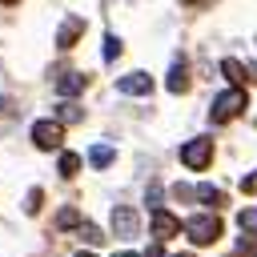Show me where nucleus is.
<instances>
[{
    "label": "nucleus",
    "instance_id": "f257e3e1",
    "mask_svg": "<svg viewBox=\"0 0 257 257\" xmlns=\"http://www.w3.org/2000/svg\"><path fill=\"white\" fill-rule=\"evenodd\" d=\"M241 108H245V92H241V88H229V92L213 96V108H209V116H213V124H225V120H233Z\"/></svg>",
    "mask_w": 257,
    "mask_h": 257
},
{
    "label": "nucleus",
    "instance_id": "f03ea898",
    "mask_svg": "<svg viewBox=\"0 0 257 257\" xmlns=\"http://www.w3.org/2000/svg\"><path fill=\"white\" fill-rule=\"evenodd\" d=\"M185 233H189L193 245H213L221 237V221L217 217H189L185 221Z\"/></svg>",
    "mask_w": 257,
    "mask_h": 257
},
{
    "label": "nucleus",
    "instance_id": "7ed1b4c3",
    "mask_svg": "<svg viewBox=\"0 0 257 257\" xmlns=\"http://www.w3.org/2000/svg\"><path fill=\"white\" fill-rule=\"evenodd\" d=\"M209 161H213V141H209V137H193L189 145H181V165L205 169Z\"/></svg>",
    "mask_w": 257,
    "mask_h": 257
},
{
    "label": "nucleus",
    "instance_id": "20e7f679",
    "mask_svg": "<svg viewBox=\"0 0 257 257\" xmlns=\"http://www.w3.org/2000/svg\"><path fill=\"white\" fill-rule=\"evenodd\" d=\"M32 141H36V149H60L64 124H60V120H36V124H32Z\"/></svg>",
    "mask_w": 257,
    "mask_h": 257
},
{
    "label": "nucleus",
    "instance_id": "39448f33",
    "mask_svg": "<svg viewBox=\"0 0 257 257\" xmlns=\"http://www.w3.org/2000/svg\"><path fill=\"white\" fill-rule=\"evenodd\" d=\"M116 88L128 92V96H149L153 92V76L149 72H124V76H116Z\"/></svg>",
    "mask_w": 257,
    "mask_h": 257
},
{
    "label": "nucleus",
    "instance_id": "423d86ee",
    "mask_svg": "<svg viewBox=\"0 0 257 257\" xmlns=\"http://www.w3.org/2000/svg\"><path fill=\"white\" fill-rule=\"evenodd\" d=\"M112 233L116 237H137V213L128 205H116L112 209Z\"/></svg>",
    "mask_w": 257,
    "mask_h": 257
},
{
    "label": "nucleus",
    "instance_id": "0eeeda50",
    "mask_svg": "<svg viewBox=\"0 0 257 257\" xmlns=\"http://www.w3.org/2000/svg\"><path fill=\"white\" fill-rule=\"evenodd\" d=\"M177 229H181V221H177L173 213H165V209H153V237H161V241H165V237H173Z\"/></svg>",
    "mask_w": 257,
    "mask_h": 257
},
{
    "label": "nucleus",
    "instance_id": "6e6552de",
    "mask_svg": "<svg viewBox=\"0 0 257 257\" xmlns=\"http://www.w3.org/2000/svg\"><path fill=\"white\" fill-rule=\"evenodd\" d=\"M80 32H84V20H80V16H68L64 28H60V36H56V44H60V48H72Z\"/></svg>",
    "mask_w": 257,
    "mask_h": 257
},
{
    "label": "nucleus",
    "instance_id": "1a4fd4ad",
    "mask_svg": "<svg viewBox=\"0 0 257 257\" xmlns=\"http://www.w3.org/2000/svg\"><path fill=\"white\" fill-rule=\"evenodd\" d=\"M84 80H88L84 72H64V76L56 80V92H60V96H72V92H80V88H84Z\"/></svg>",
    "mask_w": 257,
    "mask_h": 257
},
{
    "label": "nucleus",
    "instance_id": "9d476101",
    "mask_svg": "<svg viewBox=\"0 0 257 257\" xmlns=\"http://www.w3.org/2000/svg\"><path fill=\"white\" fill-rule=\"evenodd\" d=\"M112 157H116V149H112V145H92V149H88V161H92V169H104V165H112Z\"/></svg>",
    "mask_w": 257,
    "mask_h": 257
},
{
    "label": "nucleus",
    "instance_id": "9b49d317",
    "mask_svg": "<svg viewBox=\"0 0 257 257\" xmlns=\"http://www.w3.org/2000/svg\"><path fill=\"white\" fill-rule=\"evenodd\" d=\"M80 116H84L80 104H72V100H60V104H56V120H60V124H76Z\"/></svg>",
    "mask_w": 257,
    "mask_h": 257
},
{
    "label": "nucleus",
    "instance_id": "f8f14e48",
    "mask_svg": "<svg viewBox=\"0 0 257 257\" xmlns=\"http://www.w3.org/2000/svg\"><path fill=\"white\" fill-rule=\"evenodd\" d=\"M221 72H225L233 84H241V80H245V64H241V60H233V56H225V60H221Z\"/></svg>",
    "mask_w": 257,
    "mask_h": 257
},
{
    "label": "nucleus",
    "instance_id": "ddd939ff",
    "mask_svg": "<svg viewBox=\"0 0 257 257\" xmlns=\"http://www.w3.org/2000/svg\"><path fill=\"white\" fill-rule=\"evenodd\" d=\"M185 88H189L185 64H173V68H169V92H185Z\"/></svg>",
    "mask_w": 257,
    "mask_h": 257
},
{
    "label": "nucleus",
    "instance_id": "4468645a",
    "mask_svg": "<svg viewBox=\"0 0 257 257\" xmlns=\"http://www.w3.org/2000/svg\"><path fill=\"white\" fill-rule=\"evenodd\" d=\"M197 197H201V201H205V205H213V209H217V205H221V201H225V193H221V189H217V185H197Z\"/></svg>",
    "mask_w": 257,
    "mask_h": 257
},
{
    "label": "nucleus",
    "instance_id": "2eb2a0df",
    "mask_svg": "<svg viewBox=\"0 0 257 257\" xmlns=\"http://www.w3.org/2000/svg\"><path fill=\"white\" fill-rule=\"evenodd\" d=\"M237 257H257V233H241V241H237Z\"/></svg>",
    "mask_w": 257,
    "mask_h": 257
},
{
    "label": "nucleus",
    "instance_id": "dca6fc26",
    "mask_svg": "<svg viewBox=\"0 0 257 257\" xmlns=\"http://www.w3.org/2000/svg\"><path fill=\"white\" fill-rule=\"evenodd\" d=\"M76 169H80V157L76 153H64L60 157V177H76Z\"/></svg>",
    "mask_w": 257,
    "mask_h": 257
},
{
    "label": "nucleus",
    "instance_id": "f3484780",
    "mask_svg": "<svg viewBox=\"0 0 257 257\" xmlns=\"http://www.w3.org/2000/svg\"><path fill=\"white\" fill-rule=\"evenodd\" d=\"M56 225H60V229H68V225H84V221H80V209H72V205H68V209H60Z\"/></svg>",
    "mask_w": 257,
    "mask_h": 257
},
{
    "label": "nucleus",
    "instance_id": "a211bd4d",
    "mask_svg": "<svg viewBox=\"0 0 257 257\" xmlns=\"http://www.w3.org/2000/svg\"><path fill=\"white\" fill-rule=\"evenodd\" d=\"M116 56H120V36L108 32V36H104V60H116Z\"/></svg>",
    "mask_w": 257,
    "mask_h": 257
},
{
    "label": "nucleus",
    "instance_id": "6ab92c4d",
    "mask_svg": "<svg viewBox=\"0 0 257 257\" xmlns=\"http://www.w3.org/2000/svg\"><path fill=\"white\" fill-rule=\"evenodd\" d=\"M80 237H84V241H88V245H100V241H104V237H100V229H96V225H80Z\"/></svg>",
    "mask_w": 257,
    "mask_h": 257
},
{
    "label": "nucleus",
    "instance_id": "aec40b11",
    "mask_svg": "<svg viewBox=\"0 0 257 257\" xmlns=\"http://www.w3.org/2000/svg\"><path fill=\"white\" fill-rule=\"evenodd\" d=\"M237 221H241V229H257V209H241Z\"/></svg>",
    "mask_w": 257,
    "mask_h": 257
},
{
    "label": "nucleus",
    "instance_id": "412c9836",
    "mask_svg": "<svg viewBox=\"0 0 257 257\" xmlns=\"http://www.w3.org/2000/svg\"><path fill=\"white\" fill-rule=\"evenodd\" d=\"M40 209V189H32L28 197H24V213H36Z\"/></svg>",
    "mask_w": 257,
    "mask_h": 257
},
{
    "label": "nucleus",
    "instance_id": "4be33fe9",
    "mask_svg": "<svg viewBox=\"0 0 257 257\" xmlns=\"http://www.w3.org/2000/svg\"><path fill=\"white\" fill-rule=\"evenodd\" d=\"M157 201H161V185L153 181V185H149V205H157Z\"/></svg>",
    "mask_w": 257,
    "mask_h": 257
},
{
    "label": "nucleus",
    "instance_id": "5701e85b",
    "mask_svg": "<svg viewBox=\"0 0 257 257\" xmlns=\"http://www.w3.org/2000/svg\"><path fill=\"white\" fill-rule=\"evenodd\" d=\"M145 257H161V245H149V253Z\"/></svg>",
    "mask_w": 257,
    "mask_h": 257
},
{
    "label": "nucleus",
    "instance_id": "b1692460",
    "mask_svg": "<svg viewBox=\"0 0 257 257\" xmlns=\"http://www.w3.org/2000/svg\"><path fill=\"white\" fill-rule=\"evenodd\" d=\"M112 257H141V253H112Z\"/></svg>",
    "mask_w": 257,
    "mask_h": 257
},
{
    "label": "nucleus",
    "instance_id": "393cba45",
    "mask_svg": "<svg viewBox=\"0 0 257 257\" xmlns=\"http://www.w3.org/2000/svg\"><path fill=\"white\" fill-rule=\"evenodd\" d=\"M185 4H201V0H185Z\"/></svg>",
    "mask_w": 257,
    "mask_h": 257
},
{
    "label": "nucleus",
    "instance_id": "a878e982",
    "mask_svg": "<svg viewBox=\"0 0 257 257\" xmlns=\"http://www.w3.org/2000/svg\"><path fill=\"white\" fill-rule=\"evenodd\" d=\"M76 257H92V253H76Z\"/></svg>",
    "mask_w": 257,
    "mask_h": 257
},
{
    "label": "nucleus",
    "instance_id": "bb28decb",
    "mask_svg": "<svg viewBox=\"0 0 257 257\" xmlns=\"http://www.w3.org/2000/svg\"><path fill=\"white\" fill-rule=\"evenodd\" d=\"M181 257H193V253H181Z\"/></svg>",
    "mask_w": 257,
    "mask_h": 257
}]
</instances>
